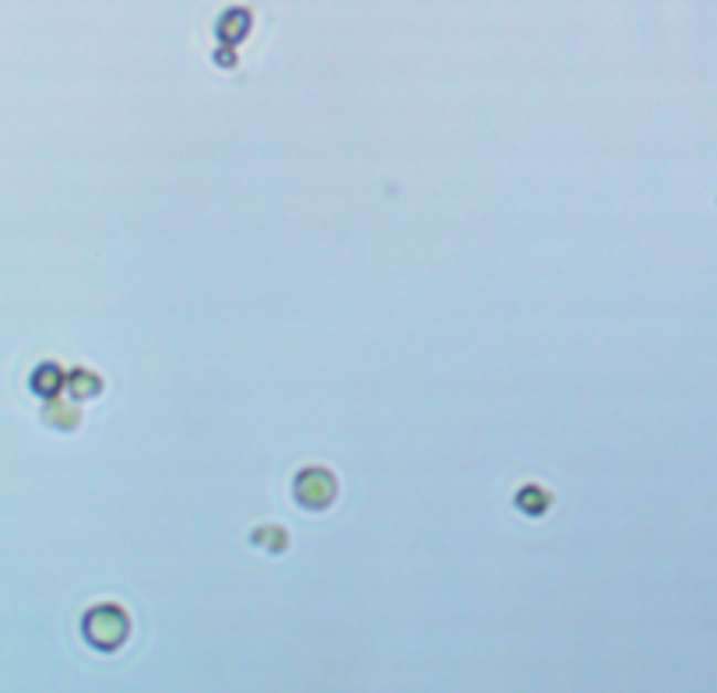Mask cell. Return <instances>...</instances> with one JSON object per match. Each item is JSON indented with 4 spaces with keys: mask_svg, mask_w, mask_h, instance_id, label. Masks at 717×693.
<instances>
[{
    "mask_svg": "<svg viewBox=\"0 0 717 693\" xmlns=\"http://www.w3.org/2000/svg\"><path fill=\"white\" fill-rule=\"evenodd\" d=\"M296 496L299 504L306 507H327L335 496V479L327 475L324 469H306L299 479H296Z\"/></svg>",
    "mask_w": 717,
    "mask_h": 693,
    "instance_id": "6da1fadb",
    "label": "cell"
}]
</instances>
